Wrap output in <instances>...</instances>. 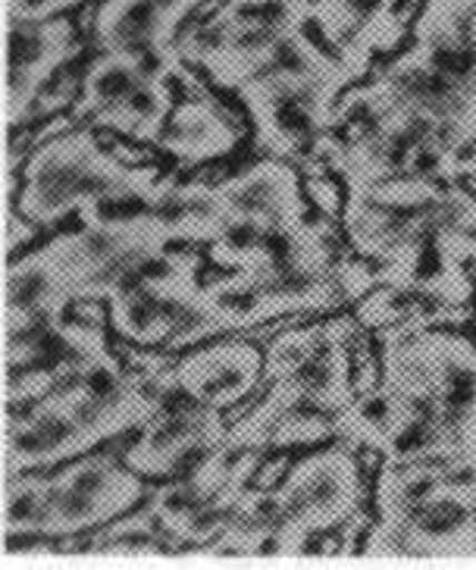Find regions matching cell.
I'll use <instances>...</instances> for the list:
<instances>
[{
	"label": "cell",
	"mask_w": 476,
	"mask_h": 570,
	"mask_svg": "<svg viewBox=\"0 0 476 570\" xmlns=\"http://www.w3.org/2000/svg\"><path fill=\"white\" fill-rule=\"evenodd\" d=\"M301 26H307L305 0H222L188 26L179 51L210 82L238 91L270 67Z\"/></svg>",
	"instance_id": "7"
},
{
	"label": "cell",
	"mask_w": 476,
	"mask_h": 570,
	"mask_svg": "<svg viewBox=\"0 0 476 570\" xmlns=\"http://www.w3.org/2000/svg\"><path fill=\"white\" fill-rule=\"evenodd\" d=\"M336 279H339L345 298L360 302L364 295H370L379 285V269L367 267L360 257H341V261H336Z\"/></svg>",
	"instance_id": "19"
},
{
	"label": "cell",
	"mask_w": 476,
	"mask_h": 570,
	"mask_svg": "<svg viewBox=\"0 0 476 570\" xmlns=\"http://www.w3.org/2000/svg\"><path fill=\"white\" fill-rule=\"evenodd\" d=\"M383 461H445L476 473V342L410 317L379 330Z\"/></svg>",
	"instance_id": "2"
},
{
	"label": "cell",
	"mask_w": 476,
	"mask_h": 570,
	"mask_svg": "<svg viewBox=\"0 0 476 570\" xmlns=\"http://www.w3.org/2000/svg\"><path fill=\"white\" fill-rule=\"evenodd\" d=\"M198 198L217 219V235L226 226H301L307 223L305 176L291 160L267 157L255 167L217 185L195 183Z\"/></svg>",
	"instance_id": "13"
},
{
	"label": "cell",
	"mask_w": 476,
	"mask_h": 570,
	"mask_svg": "<svg viewBox=\"0 0 476 570\" xmlns=\"http://www.w3.org/2000/svg\"><path fill=\"white\" fill-rule=\"evenodd\" d=\"M7 126L17 132L34 117V101L48 91L57 69L82 51L76 22L67 17L41 22H7Z\"/></svg>",
	"instance_id": "15"
},
{
	"label": "cell",
	"mask_w": 476,
	"mask_h": 570,
	"mask_svg": "<svg viewBox=\"0 0 476 570\" xmlns=\"http://www.w3.org/2000/svg\"><path fill=\"white\" fill-rule=\"evenodd\" d=\"M336 436V414L326 411L295 380H272L270 392L226 433L222 449L229 452H267L317 445Z\"/></svg>",
	"instance_id": "16"
},
{
	"label": "cell",
	"mask_w": 476,
	"mask_h": 570,
	"mask_svg": "<svg viewBox=\"0 0 476 570\" xmlns=\"http://www.w3.org/2000/svg\"><path fill=\"white\" fill-rule=\"evenodd\" d=\"M145 476L126 461L88 452L51 476L29 470L7 476V539L76 537L122 518L145 499Z\"/></svg>",
	"instance_id": "6"
},
{
	"label": "cell",
	"mask_w": 476,
	"mask_h": 570,
	"mask_svg": "<svg viewBox=\"0 0 476 570\" xmlns=\"http://www.w3.org/2000/svg\"><path fill=\"white\" fill-rule=\"evenodd\" d=\"M176 183L160 179L157 167H138L122 157V148L107 151L95 126L63 129L34 145L22 167V188L10 195L19 214L53 226L69 214H103L122 204H163Z\"/></svg>",
	"instance_id": "4"
},
{
	"label": "cell",
	"mask_w": 476,
	"mask_h": 570,
	"mask_svg": "<svg viewBox=\"0 0 476 570\" xmlns=\"http://www.w3.org/2000/svg\"><path fill=\"white\" fill-rule=\"evenodd\" d=\"M153 386L160 392V407L141 426V436L122 452V461L136 473H141L145 480L148 476L167 480L188 468L191 461L217 452L226 442L229 430H226L222 411L217 407L195 402L179 389L163 386L157 380H153Z\"/></svg>",
	"instance_id": "12"
},
{
	"label": "cell",
	"mask_w": 476,
	"mask_h": 570,
	"mask_svg": "<svg viewBox=\"0 0 476 570\" xmlns=\"http://www.w3.org/2000/svg\"><path fill=\"white\" fill-rule=\"evenodd\" d=\"M364 101L408 107L433 119L452 148L455 179L476 176V88L439 67L417 45L398 53L367 85H357Z\"/></svg>",
	"instance_id": "8"
},
{
	"label": "cell",
	"mask_w": 476,
	"mask_h": 570,
	"mask_svg": "<svg viewBox=\"0 0 476 570\" xmlns=\"http://www.w3.org/2000/svg\"><path fill=\"white\" fill-rule=\"evenodd\" d=\"M214 0H101L91 19L95 45L107 53H126L141 63L172 72L188 88H205L188 69L179 38L188 19Z\"/></svg>",
	"instance_id": "11"
},
{
	"label": "cell",
	"mask_w": 476,
	"mask_h": 570,
	"mask_svg": "<svg viewBox=\"0 0 476 570\" xmlns=\"http://www.w3.org/2000/svg\"><path fill=\"white\" fill-rule=\"evenodd\" d=\"M160 407L151 373H126L113 354L86 361L63 383L7 407L3 470L7 476L67 464L101 442L141 430Z\"/></svg>",
	"instance_id": "3"
},
{
	"label": "cell",
	"mask_w": 476,
	"mask_h": 570,
	"mask_svg": "<svg viewBox=\"0 0 476 570\" xmlns=\"http://www.w3.org/2000/svg\"><path fill=\"white\" fill-rule=\"evenodd\" d=\"M341 223L355 252L379 264V283L445 307L474 298L476 195L458 179L398 176L348 188Z\"/></svg>",
	"instance_id": "1"
},
{
	"label": "cell",
	"mask_w": 476,
	"mask_h": 570,
	"mask_svg": "<svg viewBox=\"0 0 476 570\" xmlns=\"http://www.w3.org/2000/svg\"><path fill=\"white\" fill-rule=\"evenodd\" d=\"M307 26L339 53L345 67L360 79L376 57L395 51L408 32L410 0H305Z\"/></svg>",
	"instance_id": "14"
},
{
	"label": "cell",
	"mask_w": 476,
	"mask_h": 570,
	"mask_svg": "<svg viewBox=\"0 0 476 570\" xmlns=\"http://www.w3.org/2000/svg\"><path fill=\"white\" fill-rule=\"evenodd\" d=\"M351 82L355 72L339 53L320 45L310 26H301L286 38L270 67L238 88V98L264 151L305 164L320 135L329 132L336 104Z\"/></svg>",
	"instance_id": "5"
},
{
	"label": "cell",
	"mask_w": 476,
	"mask_h": 570,
	"mask_svg": "<svg viewBox=\"0 0 476 570\" xmlns=\"http://www.w3.org/2000/svg\"><path fill=\"white\" fill-rule=\"evenodd\" d=\"M345 295L336 273H301V276H272V273H241L207 279L198 292V307L210 336L226 330H248L270 320L317 314L336 307Z\"/></svg>",
	"instance_id": "10"
},
{
	"label": "cell",
	"mask_w": 476,
	"mask_h": 570,
	"mask_svg": "<svg viewBox=\"0 0 476 570\" xmlns=\"http://www.w3.org/2000/svg\"><path fill=\"white\" fill-rule=\"evenodd\" d=\"M238 126L229 117V110L220 107L207 95L205 88L172 107L167 129L160 135L157 148L167 151L176 160H182L188 167L207 164V160H220L226 154L236 151Z\"/></svg>",
	"instance_id": "18"
},
{
	"label": "cell",
	"mask_w": 476,
	"mask_h": 570,
	"mask_svg": "<svg viewBox=\"0 0 476 570\" xmlns=\"http://www.w3.org/2000/svg\"><path fill=\"white\" fill-rule=\"evenodd\" d=\"M86 0H7V22H41L82 7Z\"/></svg>",
	"instance_id": "20"
},
{
	"label": "cell",
	"mask_w": 476,
	"mask_h": 570,
	"mask_svg": "<svg viewBox=\"0 0 476 570\" xmlns=\"http://www.w3.org/2000/svg\"><path fill=\"white\" fill-rule=\"evenodd\" d=\"M467 188H470V191H474V195H476V176H470V183H467Z\"/></svg>",
	"instance_id": "22"
},
{
	"label": "cell",
	"mask_w": 476,
	"mask_h": 570,
	"mask_svg": "<svg viewBox=\"0 0 476 570\" xmlns=\"http://www.w3.org/2000/svg\"><path fill=\"white\" fill-rule=\"evenodd\" d=\"M267 357L255 342L226 338L214 345H201L186 357H179L170 370H153L151 376L163 386L179 389L182 395L207 407H236L248 395H255L257 383L264 376Z\"/></svg>",
	"instance_id": "17"
},
{
	"label": "cell",
	"mask_w": 476,
	"mask_h": 570,
	"mask_svg": "<svg viewBox=\"0 0 476 570\" xmlns=\"http://www.w3.org/2000/svg\"><path fill=\"white\" fill-rule=\"evenodd\" d=\"M172 79V72L141 63L136 57L101 51L82 76L69 117L76 122L86 119L95 129L157 145L176 107Z\"/></svg>",
	"instance_id": "9"
},
{
	"label": "cell",
	"mask_w": 476,
	"mask_h": 570,
	"mask_svg": "<svg viewBox=\"0 0 476 570\" xmlns=\"http://www.w3.org/2000/svg\"><path fill=\"white\" fill-rule=\"evenodd\" d=\"M470 492H474V530H476V473H470Z\"/></svg>",
	"instance_id": "21"
}]
</instances>
